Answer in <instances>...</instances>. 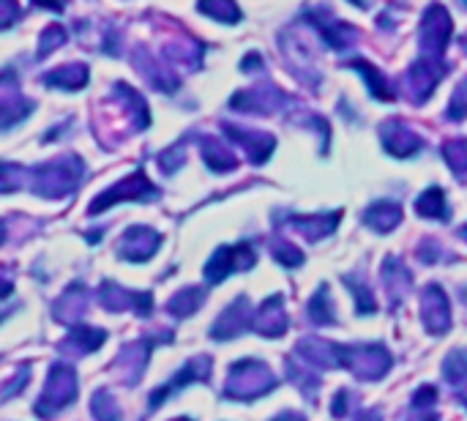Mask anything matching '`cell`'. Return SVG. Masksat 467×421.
Listing matches in <instances>:
<instances>
[{
    "label": "cell",
    "instance_id": "1",
    "mask_svg": "<svg viewBox=\"0 0 467 421\" xmlns=\"http://www.w3.org/2000/svg\"><path fill=\"white\" fill-rule=\"evenodd\" d=\"M85 178V162L77 154L55 157L44 165H36L28 170V189L36 197L47 200H63L80 189Z\"/></svg>",
    "mask_w": 467,
    "mask_h": 421
},
{
    "label": "cell",
    "instance_id": "2",
    "mask_svg": "<svg viewBox=\"0 0 467 421\" xmlns=\"http://www.w3.org/2000/svg\"><path fill=\"white\" fill-rule=\"evenodd\" d=\"M276 375L265 361L257 359H241L230 367V375L224 380L222 397L224 399H238V402H252L257 397H265L276 388Z\"/></svg>",
    "mask_w": 467,
    "mask_h": 421
},
{
    "label": "cell",
    "instance_id": "3",
    "mask_svg": "<svg viewBox=\"0 0 467 421\" xmlns=\"http://www.w3.org/2000/svg\"><path fill=\"white\" fill-rule=\"evenodd\" d=\"M77 399V372L66 361H55L47 372V383L42 388V397L36 399L33 410L42 421H52L61 410L74 405Z\"/></svg>",
    "mask_w": 467,
    "mask_h": 421
},
{
    "label": "cell",
    "instance_id": "4",
    "mask_svg": "<svg viewBox=\"0 0 467 421\" xmlns=\"http://www.w3.org/2000/svg\"><path fill=\"white\" fill-rule=\"evenodd\" d=\"M342 367L350 369L358 380H383L394 367V356L380 342L367 345H339Z\"/></svg>",
    "mask_w": 467,
    "mask_h": 421
},
{
    "label": "cell",
    "instance_id": "5",
    "mask_svg": "<svg viewBox=\"0 0 467 421\" xmlns=\"http://www.w3.org/2000/svg\"><path fill=\"white\" fill-rule=\"evenodd\" d=\"M159 197V187H156L148 176H145V170H134L131 176H126L123 181H118L115 187H110L107 192H101L93 203H91V208H88V216H99L101 211H107V208H112V206H118V203H148V200H156Z\"/></svg>",
    "mask_w": 467,
    "mask_h": 421
},
{
    "label": "cell",
    "instance_id": "6",
    "mask_svg": "<svg viewBox=\"0 0 467 421\" xmlns=\"http://www.w3.org/2000/svg\"><path fill=\"white\" fill-rule=\"evenodd\" d=\"M451 31H453V23H451V14L445 12V6H440V4L426 6L424 14H421V23H418V50H421V58L443 63L445 47L451 42Z\"/></svg>",
    "mask_w": 467,
    "mask_h": 421
},
{
    "label": "cell",
    "instance_id": "7",
    "mask_svg": "<svg viewBox=\"0 0 467 421\" xmlns=\"http://www.w3.org/2000/svg\"><path fill=\"white\" fill-rule=\"evenodd\" d=\"M257 263V249L252 241L241 244H224L214 252V257L205 263V282L208 285H222L230 273L249 271Z\"/></svg>",
    "mask_w": 467,
    "mask_h": 421
},
{
    "label": "cell",
    "instance_id": "8",
    "mask_svg": "<svg viewBox=\"0 0 467 421\" xmlns=\"http://www.w3.org/2000/svg\"><path fill=\"white\" fill-rule=\"evenodd\" d=\"M290 104H295V101L273 82H265V85L260 82V85L243 88V91L233 93V99H230L233 112H252V115H273L279 110H287Z\"/></svg>",
    "mask_w": 467,
    "mask_h": 421
},
{
    "label": "cell",
    "instance_id": "9",
    "mask_svg": "<svg viewBox=\"0 0 467 421\" xmlns=\"http://www.w3.org/2000/svg\"><path fill=\"white\" fill-rule=\"evenodd\" d=\"M279 42H281L279 44L281 55L287 58L292 74L300 82H306L309 88H318L320 85V72L315 66V55H311V50H309V42L298 39V25H290L287 31H281Z\"/></svg>",
    "mask_w": 467,
    "mask_h": 421
},
{
    "label": "cell",
    "instance_id": "10",
    "mask_svg": "<svg viewBox=\"0 0 467 421\" xmlns=\"http://www.w3.org/2000/svg\"><path fill=\"white\" fill-rule=\"evenodd\" d=\"M173 334H162V337H145V340H137L131 345H123V350L118 353L115 359V369L120 372V380L126 386H137L145 375V367L150 361V353L156 345H162V342H170Z\"/></svg>",
    "mask_w": 467,
    "mask_h": 421
},
{
    "label": "cell",
    "instance_id": "11",
    "mask_svg": "<svg viewBox=\"0 0 467 421\" xmlns=\"http://www.w3.org/2000/svg\"><path fill=\"white\" fill-rule=\"evenodd\" d=\"M303 17H306V23L311 28H315L323 36L326 44H331L339 53L348 50V47H353L358 42V31L350 23L337 20L331 14V9H326V6H309V9H303Z\"/></svg>",
    "mask_w": 467,
    "mask_h": 421
},
{
    "label": "cell",
    "instance_id": "12",
    "mask_svg": "<svg viewBox=\"0 0 467 421\" xmlns=\"http://www.w3.org/2000/svg\"><path fill=\"white\" fill-rule=\"evenodd\" d=\"M211 367H214L211 356H195V359H189L165 386H159V388H156V391L150 394V399H148L150 410L162 407L173 394L184 391L189 383H208V380H211Z\"/></svg>",
    "mask_w": 467,
    "mask_h": 421
},
{
    "label": "cell",
    "instance_id": "13",
    "mask_svg": "<svg viewBox=\"0 0 467 421\" xmlns=\"http://www.w3.org/2000/svg\"><path fill=\"white\" fill-rule=\"evenodd\" d=\"M99 304L107 312H123V310H134L139 318H148L153 312V293L148 291H129L118 282H101L99 285Z\"/></svg>",
    "mask_w": 467,
    "mask_h": 421
},
{
    "label": "cell",
    "instance_id": "14",
    "mask_svg": "<svg viewBox=\"0 0 467 421\" xmlns=\"http://www.w3.org/2000/svg\"><path fill=\"white\" fill-rule=\"evenodd\" d=\"M159 246H162V233H156L148 225H131L123 230L115 252L126 263H145L159 252Z\"/></svg>",
    "mask_w": 467,
    "mask_h": 421
},
{
    "label": "cell",
    "instance_id": "15",
    "mask_svg": "<svg viewBox=\"0 0 467 421\" xmlns=\"http://www.w3.org/2000/svg\"><path fill=\"white\" fill-rule=\"evenodd\" d=\"M443 74H445V66H443L440 61H429V58L413 61V63L407 66V72H405V91H407V99H410L413 104H424V101L434 93V88H437V82L443 80Z\"/></svg>",
    "mask_w": 467,
    "mask_h": 421
},
{
    "label": "cell",
    "instance_id": "16",
    "mask_svg": "<svg viewBox=\"0 0 467 421\" xmlns=\"http://www.w3.org/2000/svg\"><path fill=\"white\" fill-rule=\"evenodd\" d=\"M219 126L224 129V134L233 139V143H238V146L246 151V157H249L252 165H265V162L271 159V154H273V148H276V137H273L271 131L243 129V126L230 123V120H222Z\"/></svg>",
    "mask_w": 467,
    "mask_h": 421
},
{
    "label": "cell",
    "instance_id": "17",
    "mask_svg": "<svg viewBox=\"0 0 467 421\" xmlns=\"http://www.w3.org/2000/svg\"><path fill=\"white\" fill-rule=\"evenodd\" d=\"M380 143L396 159H410V157H415L424 148L421 134L415 129H410L399 118H388V120L380 123Z\"/></svg>",
    "mask_w": 467,
    "mask_h": 421
},
{
    "label": "cell",
    "instance_id": "18",
    "mask_svg": "<svg viewBox=\"0 0 467 421\" xmlns=\"http://www.w3.org/2000/svg\"><path fill=\"white\" fill-rule=\"evenodd\" d=\"M31 110H33V101L23 96V91L17 85V72L12 66H6L4 80H0V115H4L0 126H4V131H9L14 123L28 118Z\"/></svg>",
    "mask_w": 467,
    "mask_h": 421
},
{
    "label": "cell",
    "instance_id": "19",
    "mask_svg": "<svg viewBox=\"0 0 467 421\" xmlns=\"http://www.w3.org/2000/svg\"><path fill=\"white\" fill-rule=\"evenodd\" d=\"M421 323L432 337H443L451 329V304L437 282L421 291Z\"/></svg>",
    "mask_w": 467,
    "mask_h": 421
},
{
    "label": "cell",
    "instance_id": "20",
    "mask_svg": "<svg viewBox=\"0 0 467 421\" xmlns=\"http://www.w3.org/2000/svg\"><path fill=\"white\" fill-rule=\"evenodd\" d=\"M292 356H298L309 367H315L318 372H329V369L342 367L339 342H329V340H320V337H300Z\"/></svg>",
    "mask_w": 467,
    "mask_h": 421
},
{
    "label": "cell",
    "instance_id": "21",
    "mask_svg": "<svg viewBox=\"0 0 467 421\" xmlns=\"http://www.w3.org/2000/svg\"><path fill=\"white\" fill-rule=\"evenodd\" d=\"M131 61L137 66V72L156 88V91H162V93H176L178 85H181V77L176 74V69L165 61H156L145 47H137L131 53Z\"/></svg>",
    "mask_w": 467,
    "mask_h": 421
},
{
    "label": "cell",
    "instance_id": "22",
    "mask_svg": "<svg viewBox=\"0 0 467 421\" xmlns=\"http://www.w3.org/2000/svg\"><path fill=\"white\" fill-rule=\"evenodd\" d=\"M254 321V312L249 307V299L246 296H238L230 307H224V312L214 321V329H211V340L216 342H227V340H235L241 337Z\"/></svg>",
    "mask_w": 467,
    "mask_h": 421
},
{
    "label": "cell",
    "instance_id": "23",
    "mask_svg": "<svg viewBox=\"0 0 467 421\" xmlns=\"http://www.w3.org/2000/svg\"><path fill=\"white\" fill-rule=\"evenodd\" d=\"M287 310H284V296L281 293H273L268 296L257 310H254V321H252V329L260 334V337H268V340H276L287 331Z\"/></svg>",
    "mask_w": 467,
    "mask_h": 421
},
{
    "label": "cell",
    "instance_id": "24",
    "mask_svg": "<svg viewBox=\"0 0 467 421\" xmlns=\"http://www.w3.org/2000/svg\"><path fill=\"white\" fill-rule=\"evenodd\" d=\"M339 219H342V211H331V214H309V216H303V214H290V216H287V225H290L295 233H300L306 241L318 244V241L329 238V235L339 227Z\"/></svg>",
    "mask_w": 467,
    "mask_h": 421
},
{
    "label": "cell",
    "instance_id": "25",
    "mask_svg": "<svg viewBox=\"0 0 467 421\" xmlns=\"http://www.w3.org/2000/svg\"><path fill=\"white\" fill-rule=\"evenodd\" d=\"M380 279H383V288H386V293H388L391 310H396V307L407 299V293H410V288H413V271H410L402 260L386 257V263H383V268H380Z\"/></svg>",
    "mask_w": 467,
    "mask_h": 421
},
{
    "label": "cell",
    "instance_id": "26",
    "mask_svg": "<svg viewBox=\"0 0 467 421\" xmlns=\"http://www.w3.org/2000/svg\"><path fill=\"white\" fill-rule=\"evenodd\" d=\"M91 304V291L82 282H71L52 304V318L58 323H77Z\"/></svg>",
    "mask_w": 467,
    "mask_h": 421
},
{
    "label": "cell",
    "instance_id": "27",
    "mask_svg": "<svg viewBox=\"0 0 467 421\" xmlns=\"http://www.w3.org/2000/svg\"><path fill=\"white\" fill-rule=\"evenodd\" d=\"M107 340V331L99 329V326H71L66 340L61 342V350L63 353H71V356H85V353H96Z\"/></svg>",
    "mask_w": 467,
    "mask_h": 421
},
{
    "label": "cell",
    "instance_id": "28",
    "mask_svg": "<svg viewBox=\"0 0 467 421\" xmlns=\"http://www.w3.org/2000/svg\"><path fill=\"white\" fill-rule=\"evenodd\" d=\"M399 222H402V206L396 200H375L364 211V225L380 235L391 233Z\"/></svg>",
    "mask_w": 467,
    "mask_h": 421
},
{
    "label": "cell",
    "instance_id": "29",
    "mask_svg": "<svg viewBox=\"0 0 467 421\" xmlns=\"http://www.w3.org/2000/svg\"><path fill=\"white\" fill-rule=\"evenodd\" d=\"M284 369H287V380L303 394V399H306V397H309V399L318 397V391H320V372H318L315 367L303 364L298 356H287Z\"/></svg>",
    "mask_w": 467,
    "mask_h": 421
},
{
    "label": "cell",
    "instance_id": "30",
    "mask_svg": "<svg viewBox=\"0 0 467 421\" xmlns=\"http://www.w3.org/2000/svg\"><path fill=\"white\" fill-rule=\"evenodd\" d=\"M88 80H91V72L85 63H63V66H58L42 77L44 85L61 88V91H80V88H85Z\"/></svg>",
    "mask_w": 467,
    "mask_h": 421
},
{
    "label": "cell",
    "instance_id": "31",
    "mask_svg": "<svg viewBox=\"0 0 467 421\" xmlns=\"http://www.w3.org/2000/svg\"><path fill=\"white\" fill-rule=\"evenodd\" d=\"M443 378L456 388V399L467 407V348H453L443 361Z\"/></svg>",
    "mask_w": 467,
    "mask_h": 421
},
{
    "label": "cell",
    "instance_id": "32",
    "mask_svg": "<svg viewBox=\"0 0 467 421\" xmlns=\"http://www.w3.org/2000/svg\"><path fill=\"white\" fill-rule=\"evenodd\" d=\"M200 157L214 173H230L238 167V157L227 146H222L216 137H200Z\"/></svg>",
    "mask_w": 467,
    "mask_h": 421
},
{
    "label": "cell",
    "instance_id": "33",
    "mask_svg": "<svg viewBox=\"0 0 467 421\" xmlns=\"http://www.w3.org/2000/svg\"><path fill=\"white\" fill-rule=\"evenodd\" d=\"M348 69H356V72L364 74V80H367V85H369V93H372L375 99H380V101H394V99H396V91H394L391 80H388L377 66H372L369 61L353 58V61H348Z\"/></svg>",
    "mask_w": 467,
    "mask_h": 421
},
{
    "label": "cell",
    "instance_id": "34",
    "mask_svg": "<svg viewBox=\"0 0 467 421\" xmlns=\"http://www.w3.org/2000/svg\"><path fill=\"white\" fill-rule=\"evenodd\" d=\"M415 214L421 219H432V222H445L448 219V203H445V192L440 187H429L415 197Z\"/></svg>",
    "mask_w": 467,
    "mask_h": 421
},
{
    "label": "cell",
    "instance_id": "35",
    "mask_svg": "<svg viewBox=\"0 0 467 421\" xmlns=\"http://www.w3.org/2000/svg\"><path fill=\"white\" fill-rule=\"evenodd\" d=\"M306 318H309L311 323H315V326H334V323H337V310H334L329 285H320V288L315 291V296L309 299V304H306Z\"/></svg>",
    "mask_w": 467,
    "mask_h": 421
},
{
    "label": "cell",
    "instance_id": "36",
    "mask_svg": "<svg viewBox=\"0 0 467 421\" xmlns=\"http://www.w3.org/2000/svg\"><path fill=\"white\" fill-rule=\"evenodd\" d=\"M203 301H205V291H203L200 285H189V288H181V291L167 301V312L176 315L178 321H184V318L195 315V312L203 307Z\"/></svg>",
    "mask_w": 467,
    "mask_h": 421
},
{
    "label": "cell",
    "instance_id": "37",
    "mask_svg": "<svg viewBox=\"0 0 467 421\" xmlns=\"http://www.w3.org/2000/svg\"><path fill=\"white\" fill-rule=\"evenodd\" d=\"M112 96H115V99H120V101L126 104L129 115H134V129H145V126L150 123L148 104H145V99H142L134 88H129L126 82H115Z\"/></svg>",
    "mask_w": 467,
    "mask_h": 421
},
{
    "label": "cell",
    "instance_id": "38",
    "mask_svg": "<svg viewBox=\"0 0 467 421\" xmlns=\"http://www.w3.org/2000/svg\"><path fill=\"white\" fill-rule=\"evenodd\" d=\"M342 282H345V288L353 293V299H356V312H358V315H372V312H377L372 288H367V282H364V279H361L358 273H345Z\"/></svg>",
    "mask_w": 467,
    "mask_h": 421
},
{
    "label": "cell",
    "instance_id": "39",
    "mask_svg": "<svg viewBox=\"0 0 467 421\" xmlns=\"http://www.w3.org/2000/svg\"><path fill=\"white\" fill-rule=\"evenodd\" d=\"M197 12H200V14H205V17H211V20H219V23H224V25H235V23H241V20H243V12H241L235 4H230V0H214V4H197Z\"/></svg>",
    "mask_w": 467,
    "mask_h": 421
},
{
    "label": "cell",
    "instance_id": "40",
    "mask_svg": "<svg viewBox=\"0 0 467 421\" xmlns=\"http://www.w3.org/2000/svg\"><path fill=\"white\" fill-rule=\"evenodd\" d=\"M91 413L96 421H120V405L118 399L107 391V388H99L93 397H91Z\"/></svg>",
    "mask_w": 467,
    "mask_h": 421
},
{
    "label": "cell",
    "instance_id": "41",
    "mask_svg": "<svg viewBox=\"0 0 467 421\" xmlns=\"http://www.w3.org/2000/svg\"><path fill=\"white\" fill-rule=\"evenodd\" d=\"M443 159L456 176H467V137L448 139L443 146Z\"/></svg>",
    "mask_w": 467,
    "mask_h": 421
},
{
    "label": "cell",
    "instance_id": "42",
    "mask_svg": "<svg viewBox=\"0 0 467 421\" xmlns=\"http://www.w3.org/2000/svg\"><path fill=\"white\" fill-rule=\"evenodd\" d=\"M69 42V33H66V28L63 25H58V23H52V25H47L44 28V33L39 36V53H36V58L39 61H44V58H50L58 47H63Z\"/></svg>",
    "mask_w": 467,
    "mask_h": 421
},
{
    "label": "cell",
    "instance_id": "43",
    "mask_svg": "<svg viewBox=\"0 0 467 421\" xmlns=\"http://www.w3.org/2000/svg\"><path fill=\"white\" fill-rule=\"evenodd\" d=\"M271 254L276 257V263H281V265H287V268H298L306 257H303V252L292 244V241H287V238H273L271 241Z\"/></svg>",
    "mask_w": 467,
    "mask_h": 421
},
{
    "label": "cell",
    "instance_id": "44",
    "mask_svg": "<svg viewBox=\"0 0 467 421\" xmlns=\"http://www.w3.org/2000/svg\"><path fill=\"white\" fill-rule=\"evenodd\" d=\"M445 118L448 120H464L467 118V77L456 85V91H453V96L448 101Z\"/></svg>",
    "mask_w": 467,
    "mask_h": 421
},
{
    "label": "cell",
    "instance_id": "45",
    "mask_svg": "<svg viewBox=\"0 0 467 421\" xmlns=\"http://www.w3.org/2000/svg\"><path fill=\"white\" fill-rule=\"evenodd\" d=\"M28 170L25 167H20V165H14V162H6L4 165V192L9 195V192H14V189H23V187H28Z\"/></svg>",
    "mask_w": 467,
    "mask_h": 421
},
{
    "label": "cell",
    "instance_id": "46",
    "mask_svg": "<svg viewBox=\"0 0 467 421\" xmlns=\"http://www.w3.org/2000/svg\"><path fill=\"white\" fill-rule=\"evenodd\" d=\"M356 410V391L339 388L331 399V416L334 418H348Z\"/></svg>",
    "mask_w": 467,
    "mask_h": 421
},
{
    "label": "cell",
    "instance_id": "47",
    "mask_svg": "<svg viewBox=\"0 0 467 421\" xmlns=\"http://www.w3.org/2000/svg\"><path fill=\"white\" fill-rule=\"evenodd\" d=\"M159 167L165 170V173H176V170H181L184 167V162H186V154H184V143H178V146H173V148H167V151H162L159 154Z\"/></svg>",
    "mask_w": 467,
    "mask_h": 421
},
{
    "label": "cell",
    "instance_id": "48",
    "mask_svg": "<svg viewBox=\"0 0 467 421\" xmlns=\"http://www.w3.org/2000/svg\"><path fill=\"white\" fill-rule=\"evenodd\" d=\"M415 254H418V260H421L424 265H434L440 257H448V254L443 252V246H440L437 241H432V238H424Z\"/></svg>",
    "mask_w": 467,
    "mask_h": 421
},
{
    "label": "cell",
    "instance_id": "49",
    "mask_svg": "<svg viewBox=\"0 0 467 421\" xmlns=\"http://www.w3.org/2000/svg\"><path fill=\"white\" fill-rule=\"evenodd\" d=\"M437 402V388L434 386H421L418 391H413V399H410V405L415 407V410H432V405Z\"/></svg>",
    "mask_w": 467,
    "mask_h": 421
},
{
    "label": "cell",
    "instance_id": "50",
    "mask_svg": "<svg viewBox=\"0 0 467 421\" xmlns=\"http://www.w3.org/2000/svg\"><path fill=\"white\" fill-rule=\"evenodd\" d=\"M31 380V367H23L6 386H4V399H12L20 388H25V383Z\"/></svg>",
    "mask_w": 467,
    "mask_h": 421
},
{
    "label": "cell",
    "instance_id": "51",
    "mask_svg": "<svg viewBox=\"0 0 467 421\" xmlns=\"http://www.w3.org/2000/svg\"><path fill=\"white\" fill-rule=\"evenodd\" d=\"M241 72L243 74H265V61L260 53H249L243 61H241Z\"/></svg>",
    "mask_w": 467,
    "mask_h": 421
},
{
    "label": "cell",
    "instance_id": "52",
    "mask_svg": "<svg viewBox=\"0 0 467 421\" xmlns=\"http://www.w3.org/2000/svg\"><path fill=\"white\" fill-rule=\"evenodd\" d=\"M353 421H383L380 410H361Z\"/></svg>",
    "mask_w": 467,
    "mask_h": 421
},
{
    "label": "cell",
    "instance_id": "53",
    "mask_svg": "<svg viewBox=\"0 0 467 421\" xmlns=\"http://www.w3.org/2000/svg\"><path fill=\"white\" fill-rule=\"evenodd\" d=\"M271 421H306L300 413H295V410H287V413H279V416H273Z\"/></svg>",
    "mask_w": 467,
    "mask_h": 421
},
{
    "label": "cell",
    "instance_id": "54",
    "mask_svg": "<svg viewBox=\"0 0 467 421\" xmlns=\"http://www.w3.org/2000/svg\"><path fill=\"white\" fill-rule=\"evenodd\" d=\"M459 238H462V241H467V225H462V227H459Z\"/></svg>",
    "mask_w": 467,
    "mask_h": 421
},
{
    "label": "cell",
    "instance_id": "55",
    "mask_svg": "<svg viewBox=\"0 0 467 421\" xmlns=\"http://www.w3.org/2000/svg\"><path fill=\"white\" fill-rule=\"evenodd\" d=\"M459 44H462V50H464V53H467V33H464V36H462V39H459Z\"/></svg>",
    "mask_w": 467,
    "mask_h": 421
},
{
    "label": "cell",
    "instance_id": "56",
    "mask_svg": "<svg viewBox=\"0 0 467 421\" xmlns=\"http://www.w3.org/2000/svg\"><path fill=\"white\" fill-rule=\"evenodd\" d=\"M170 421H195V418H189V416H178V418H170Z\"/></svg>",
    "mask_w": 467,
    "mask_h": 421
}]
</instances>
